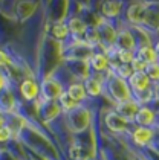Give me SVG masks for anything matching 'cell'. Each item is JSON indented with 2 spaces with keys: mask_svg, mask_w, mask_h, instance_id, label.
Segmentation results:
<instances>
[{
  "mask_svg": "<svg viewBox=\"0 0 159 160\" xmlns=\"http://www.w3.org/2000/svg\"><path fill=\"white\" fill-rule=\"evenodd\" d=\"M155 92H156V96L159 98V84L158 86H155Z\"/></svg>",
  "mask_w": 159,
  "mask_h": 160,
  "instance_id": "83f0119b",
  "label": "cell"
},
{
  "mask_svg": "<svg viewBox=\"0 0 159 160\" xmlns=\"http://www.w3.org/2000/svg\"><path fill=\"white\" fill-rule=\"evenodd\" d=\"M127 84H129V88H130V92H132V98L136 96V95H141V93H144V92H147V90H150V88L155 87L146 73H133L132 78L127 81Z\"/></svg>",
  "mask_w": 159,
  "mask_h": 160,
  "instance_id": "9a60e30c",
  "label": "cell"
},
{
  "mask_svg": "<svg viewBox=\"0 0 159 160\" xmlns=\"http://www.w3.org/2000/svg\"><path fill=\"white\" fill-rule=\"evenodd\" d=\"M49 35L52 40H55L57 43H66L71 40V34H69V29H67V23H66V18L61 17L57 18L50 23V29H49Z\"/></svg>",
  "mask_w": 159,
  "mask_h": 160,
  "instance_id": "5bb4252c",
  "label": "cell"
},
{
  "mask_svg": "<svg viewBox=\"0 0 159 160\" xmlns=\"http://www.w3.org/2000/svg\"><path fill=\"white\" fill-rule=\"evenodd\" d=\"M109 53V52H107ZM110 53L116 58V61L119 64H132V61L135 60V52L133 50H110Z\"/></svg>",
  "mask_w": 159,
  "mask_h": 160,
  "instance_id": "44dd1931",
  "label": "cell"
},
{
  "mask_svg": "<svg viewBox=\"0 0 159 160\" xmlns=\"http://www.w3.org/2000/svg\"><path fill=\"white\" fill-rule=\"evenodd\" d=\"M153 49L156 50V55H158V58H159V38L158 40H155V43H153Z\"/></svg>",
  "mask_w": 159,
  "mask_h": 160,
  "instance_id": "484cf974",
  "label": "cell"
},
{
  "mask_svg": "<svg viewBox=\"0 0 159 160\" xmlns=\"http://www.w3.org/2000/svg\"><path fill=\"white\" fill-rule=\"evenodd\" d=\"M133 125L146 128H158V114L147 105H141L133 118Z\"/></svg>",
  "mask_w": 159,
  "mask_h": 160,
  "instance_id": "8fae6325",
  "label": "cell"
},
{
  "mask_svg": "<svg viewBox=\"0 0 159 160\" xmlns=\"http://www.w3.org/2000/svg\"><path fill=\"white\" fill-rule=\"evenodd\" d=\"M103 96H106L109 101H112L113 105H116V104H121V102L132 99V92L129 88L127 81H124L119 76L109 72L106 75V79H104V93H103Z\"/></svg>",
  "mask_w": 159,
  "mask_h": 160,
  "instance_id": "7a4b0ae2",
  "label": "cell"
},
{
  "mask_svg": "<svg viewBox=\"0 0 159 160\" xmlns=\"http://www.w3.org/2000/svg\"><path fill=\"white\" fill-rule=\"evenodd\" d=\"M66 23H67V29H69L71 38L77 40V41H83V37H84L86 29H87L89 23L86 22L83 17H80V15H69V17H66Z\"/></svg>",
  "mask_w": 159,
  "mask_h": 160,
  "instance_id": "4fadbf2b",
  "label": "cell"
},
{
  "mask_svg": "<svg viewBox=\"0 0 159 160\" xmlns=\"http://www.w3.org/2000/svg\"><path fill=\"white\" fill-rule=\"evenodd\" d=\"M37 113L40 116V121L48 123V125L63 116V111H61L57 101H38L37 102Z\"/></svg>",
  "mask_w": 159,
  "mask_h": 160,
  "instance_id": "8992f818",
  "label": "cell"
},
{
  "mask_svg": "<svg viewBox=\"0 0 159 160\" xmlns=\"http://www.w3.org/2000/svg\"><path fill=\"white\" fill-rule=\"evenodd\" d=\"M89 67H90V75H103L109 72V55L101 49H95L93 55L89 60Z\"/></svg>",
  "mask_w": 159,
  "mask_h": 160,
  "instance_id": "7c38bea8",
  "label": "cell"
},
{
  "mask_svg": "<svg viewBox=\"0 0 159 160\" xmlns=\"http://www.w3.org/2000/svg\"><path fill=\"white\" fill-rule=\"evenodd\" d=\"M104 127H106V131L110 134L115 136H129L132 128H133V122L124 119L121 114H118L115 108L112 107L104 113Z\"/></svg>",
  "mask_w": 159,
  "mask_h": 160,
  "instance_id": "277c9868",
  "label": "cell"
},
{
  "mask_svg": "<svg viewBox=\"0 0 159 160\" xmlns=\"http://www.w3.org/2000/svg\"><path fill=\"white\" fill-rule=\"evenodd\" d=\"M125 8V2H103L99 3V17L109 22H119Z\"/></svg>",
  "mask_w": 159,
  "mask_h": 160,
  "instance_id": "30bf717a",
  "label": "cell"
},
{
  "mask_svg": "<svg viewBox=\"0 0 159 160\" xmlns=\"http://www.w3.org/2000/svg\"><path fill=\"white\" fill-rule=\"evenodd\" d=\"M129 140L139 149L151 148L153 142H155V128H146V127L133 125V128L129 134Z\"/></svg>",
  "mask_w": 159,
  "mask_h": 160,
  "instance_id": "5b68a950",
  "label": "cell"
},
{
  "mask_svg": "<svg viewBox=\"0 0 159 160\" xmlns=\"http://www.w3.org/2000/svg\"><path fill=\"white\" fill-rule=\"evenodd\" d=\"M116 50H136L138 44H136V37L133 34V29L130 26H125L119 23L118 28V34H116V40H115V48Z\"/></svg>",
  "mask_w": 159,
  "mask_h": 160,
  "instance_id": "ba28073f",
  "label": "cell"
},
{
  "mask_svg": "<svg viewBox=\"0 0 159 160\" xmlns=\"http://www.w3.org/2000/svg\"><path fill=\"white\" fill-rule=\"evenodd\" d=\"M38 6H40V3H37V2H17L14 5V15L19 22L24 23L37 12Z\"/></svg>",
  "mask_w": 159,
  "mask_h": 160,
  "instance_id": "2e32d148",
  "label": "cell"
},
{
  "mask_svg": "<svg viewBox=\"0 0 159 160\" xmlns=\"http://www.w3.org/2000/svg\"><path fill=\"white\" fill-rule=\"evenodd\" d=\"M133 69H132V66L130 64H119L118 66V69L113 72V75H116V76H119L121 79L124 81H129L130 78H132V75H133Z\"/></svg>",
  "mask_w": 159,
  "mask_h": 160,
  "instance_id": "603a6c76",
  "label": "cell"
},
{
  "mask_svg": "<svg viewBox=\"0 0 159 160\" xmlns=\"http://www.w3.org/2000/svg\"><path fill=\"white\" fill-rule=\"evenodd\" d=\"M95 26H97L98 34H99V49L104 50L106 53L113 50L119 22H109L103 17H98L97 22H95Z\"/></svg>",
  "mask_w": 159,
  "mask_h": 160,
  "instance_id": "3957f363",
  "label": "cell"
},
{
  "mask_svg": "<svg viewBox=\"0 0 159 160\" xmlns=\"http://www.w3.org/2000/svg\"><path fill=\"white\" fill-rule=\"evenodd\" d=\"M109 72L103 75H90L89 78H86L83 81V86L84 90L87 93V98L89 101H93V99H99L103 98V93H104V79H106V75Z\"/></svg>",
  "mask_w": 159,
  "mask_h": 160,
  "instance_id": "9c48e42d",
  "label": "cell"
},
{
  "mask_svg": "<svg viewBox=\"0 0 159 160\" xmlns=\"http://www.w3.org/2000/svg\"><path fill=\"white\" fill-rule=\"evenodd\" d=\"M66 93L78 104H87L89 102L87 93H86L84 86H83V81H72L66 88Z\"/></svg>",
  "mask_w": 159,
  "mask_h": 160,
  "instance_id": "ac0fdd59",
  "label": "cell"
},
{
  "mask_svg": "<svg viewBox=\"0 0 159 160\" xmlns=\"http://www.w3.org/2000/svg\"><path fill=\"white\" fill-rule=\"evenodd\" d=\"M14 137H15V134H14V131L11 130V127L3 125V127L0 128V145H3V143H9Z\"/></svg>",
  "mask_w": 159,
  "mask_h": 160,
  "instance_id": "cb8c5ba5",
  "label": "cell"
},
{
  "mask_svg": "<svg viewBox=\"0 0 159 160\" xmlns=\"http://www.w3.org/2000/svg\"><path fill=\"white\" fill-rule=\"evenodd\" d=\"M57 102H58V105H60V108L63 113H67V111H72L73 108H77V107H80V105H83V104H78V102H75L66 92L64 93H61L60 98L57 99Z\"/></svg>",
  "mask_w": 159,
  "mask_h": 160,
  "instance_id": "ffe728a7",
  "label": "cell"
},
{
  "mask_svg": "<svg viewBox=\"0 0 159 160\" xmlns=\"http://www.w3.org/2000/svg\"><path fill=\"white\" fill-rule=\"evenodd\" d=\"M17 88H19V93H20L23 101L29 102V104L38 102V99H40V82L35 79V76L23 78Z\"/></svg>",
  "mask_w": 159,
  "mask_h": 160,
  "instance_id": "52a82bcc",
  "label": "cell"
},
{
  "mask_svg": "<svg viewBox=\"0 0 159 160\" xmlns=\"http://www.w3.org/2000/svg\"><path fill=\"white\" fill-rule=\"evenodd\" d=\"M3 125H6V116H3V114L0 113V128H2Z\"/></svg>",
  "mask_w": 159,
  "mask_h": 160,
  "instance_id": "4316f807",
  "label": "cell"
},
{
  "mask_svg": "<svg viewBox=\"0 0 159 160\" xmlns=\"http://www.w3.org/2000/svg\"><path fill=\"white\" fill-rule=\"evenodd\" d=\"M135 57L141 61H144L146 64H155L159 62V58L156 55V50L153 49V46H142V48H138L135 50Z\"/></svg>",
  "mask_w": 159,
  "mask_h": 160,
  "instance_id": "d6986e66",
  "label": "cell"
},
{
  "mask_svg": "<svg viewBox=\"0 0 159 160\" xmlns=\"http://www.w3.org/2000/svg\"><path fill=\"white\" fill-rule=\"evenodd\" d=\"M130 66H132V69H133L135 73H146V69H147L148 64H146L144 61H141V60H138V58L135 57V60L132 61Z\"/></svg>",
  "mask_w": 159,
  "mask_h": 160,
  "instance_id": "d4e9b609",
  "label": "cell"
},
{
  "mask_svg": "<svg viewBox=\"0 0 159 160\" xmlns=\"http://www.w3.org/2000/svg\"><path fill=\"white\" fill-rule=\"evenodd\" d=\"M146 75L148 76V79L151 81L153 86H158L159 84V62L148 64L146 69Z\"/></svg>",
  "mask_w": 159,
  "mask_h": 160,
  "instance_id": "7402d4cb",
  "label": "cell"
},
{
  "mask_svg": "<svg viewBox=\"0 0 159 160\" xmlns=\"http://www.w3.org/2000/svg\"><path fill=\"white\" fill-rule=\"evenodd\" d=\"M92 110L87 107V104H83L72 111L63 113V119H64V128L66 131H69L71 134H84L87 130L92 128Z\"/></svg>",
  "mask_w": 159,
  "mask_h": 160,
  "instance_id": "6da1fadb",
  "label": "cell"
},
{
  "mask_svg": "<svg viewBox=\"0 0 159 160\" xmlns=\"http://www.w3.org/2000/svg\"><path fill=\"white\" fill-rule=\"evenodd\" d=\"M141 105L135 101V99H129V101H125V102H121V104H116V105H113V108L115 111L118 113V114H121L124 119H127V121H133L135 114H136V111L139 108Z\"/></svg>",
  "mask_w": 159,
  "mask_h": 160,
  "instance_id": "e0dca14e",
  "label": "cell"
}]
</instances>
